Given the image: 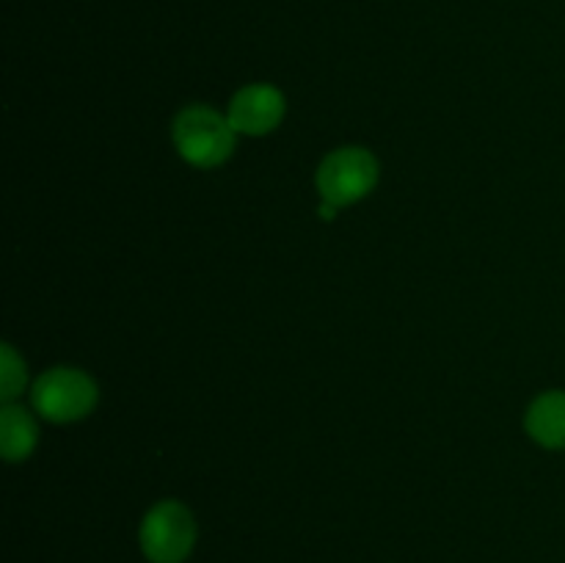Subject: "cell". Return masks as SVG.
<instances>
[{"label": "cell", "instance_id": "6da1fadb", "mask_svg": "<svg viewBox=\"0 0 565 563\" xmlns=\"http://www.w3.org/2000/svg\"><path fill=\"white\" fill-rule=\"evenodd\" d=\"M171 138L180 158L196 169H215L226 163L237 144V132L226 114H218L210 105H188L180 110L171 127Z\"/></svg>", "mask_w": 565, "mask_h": 563}, {"label": "cell", "instance_id": "7a4b0ae2", "mask_svg": "<svg viewBox=\"0 0 565 563\" xmlns=\"http://www.w3.org/2000/svg\"><path fill=\"white\" fill-rule=\"evenodd\" d=\"M97 401V384H94L92 375L77 368L47 370L31 386V403L36 414L58 425L88 417Z\"/></svg>", "mask_w": 565, "mask_h": 563}, {"label": "cell", "instance_id": "3957f363", "mask_svg": "<svg viewBox=\"0 0 565 563\" xmlns=\"http://www.w3.org/2000/svg\"><path fill=\"white\" fill-rule=\"evenodd\" d=\"M381 166L370 149L364 147H340L326 155L323 163L318 166V191L323 202L334 208H348L356 204L379 185Z\"/></svg>", "mask_w": 565, "mask_h": 563}, {"label": "cell", "instance_id": "277c9868", "mask_svg": "<svg viewBox=\"0 0 565 563\" xmlns=\"http://www.w3.org/2000/svg\"><path fill=\"white\" fill-rule=\"evenodd\" d=\"M138 541L149 563H182L196 544V519L182 502L163 500L147 511Z\"/></svg>", "mask_w": 565, "mask_h": 563}, {"label": "cell", "instance_id": "5b68a950", "mask_svg": "<svg viewBox=\"0 0 565 563\" xmlns=\"http://www.w3.org/2000/svg\"><path fill=\"white\" fill-rule=\"evenodd\" d=\"M287 114V99L270 83H252L243 86L241 92L232 97L230 108H226V119L235 127L237 136H268L281 125Z\"/></svg>", "mask_w": 565, "mask_h": 563}, {"label": "cell", "instance_id": "8992f818", "mask_svg": "<svg viewBox=\"0 0 565 563\" xmlns=\"http://www.w3.org/2000/svg\"><path fill=\"white\" fill-rule=\"evenodd\" d=\"M524 428L550 450H565V390L541 392L527 408Z\"/></svg>", "mask_w": 565, "mask_h": 563}, {"label": "cell", "instance_id": "52a82bcc", "mask_svg": "<svg viewBox=\"0 0 565 563\" xmlns=\"http://www.w3.org/2000/svg\"><path fill=\"white\" fill-rule=\"evenodd\" d=\"M39 442L36 419L31 412L17 403H6L0 408V453L6 461H25Z\"/></svg>", "mask_w": 565, "mask_h": 563}, {"label": "cell", "instance_id": "ba28073f", "mask_svg": "<svg viewBox=\"0 0 565 563\" xmlns=\"http://www.w3.org/2000/svg\"><path fill=\"white\" fill-rule=\"evenodd\" d=\"M25 362L14 351V346L3 342V348H0V397H3V403H14L25 390Z\"/></svg>", "mask_w": 565, "mask_h": 563}, {"label": "cell", "instance_id": "9c48e42d", "mask_svg": "<svg viewBox=\"0 0 565 563\" xmlns=\"http://www.w3.org/2000/svg\"><path fill=\"white\" fill-rule=\"evenodd\" d=\"M337 210H340V208H334V204H329V202H323V204H320V215H323L326 221H329V219H334V215H337Z\"/></svg>", "mask_w": 565, "mask_h": 563}]
</instances>
